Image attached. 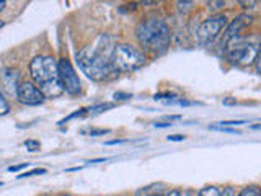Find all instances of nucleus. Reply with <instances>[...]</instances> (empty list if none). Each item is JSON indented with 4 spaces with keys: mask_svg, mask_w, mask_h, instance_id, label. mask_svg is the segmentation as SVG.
<instances>
[{
    "mask_svg": "<svg viewBox=\"0 0 261 196\" xmlns=\"http://www.w3.org/2000/svg\"><path fill=\"white\" fill-rule=\"evenodd\" d=\"M113 38L108 35H101L93 44H88L77 53V64L79 69L85 74L88 79L95 82L108 80L114 76L111 57L114 51Z\"/></svg>",
    "mask_w": 261,
    "mask_h": 196,
    "instance_id": "f257e3e1",
    "label": "nucleus"
},
{
    "mask_svg": "<svg viewBox=\"0 0 261 196\" xmlns=\"http://www.w3.org/2000/svg\"><path fill=\"white\" fill-rule=\"evenodd\" d=\"M30 74L44 96H59L64 88L59 80V67L53 56H38L30 62Z\"/></svg>",
    "mask_w": 261,
    "mask_h": 196,
    "instance_id": "f03ea898",
    "label": "nucleus"
},
{
    "mask_svg": "<svg viewBox=\"0 0 261 196\" xmlns=\"http://www.w3.org/2000/svg\"><path fill=\"white\" fill-rule=\"evenodd\" d=\"M136 36L145 49L163 53L170 46V28L162 18H147L139 23Z\"/></svg>",
    "mask_w": 261,
    "mask_h": 196,
    "instance_id": "7ed1b4c3",
    "label": "nucleus"
},
{
    "mask_svg": "<svg viewBox=\"0 0 261 196\" xmlns=\"http://www.w3.org/2000/svg\"><path fill=\"white\" fill-rule=\"evenodd\" d=\"M144 62H145V54L136 46L127 43H121L114 46L113 57H111V65L114 74L134 72L137 69H141Z\"/></svg>",
    "mask_w": 261,
    "mask_h": 196,
    "instance_id": "20e7f679",
    "label": "nucleus"
},
{
    "mask_svg": "<svg viewBox=\"0 0 261 196\" xmlns=\"http://www.w3.org/2000/svg\"><path fill=\"white\" fill-rule=\"evenodd\" d=\"M225 27H227V18L224 15H214V16H211V18L204 20L198 28L199 44L206 47L211 46Z\"/></svg>",
    "mask_w": 261,
    "mask_h": 196,
    "instance_id": "39448f33",
    "label": "nucleus"
},
{
    "mask_svg": "<svg viewBox=\"0 0 261 196\" xmlns=\"http://www.w3.org/2000/svg\"><path fill=\"white\" fill-rule=\"evenodd\" d=\"M258 49L255 44L233 41L227 46V59L235 65H250L256 61Z\"/></svg>",
    "mask_w": 261,
    "mask_h": 196,
    "instance_id": "423d86ee",
    "label": "nucleus"
},
{
    "mask_svg": "<svg viewBox=\"0 0 261 196\" xmlns=\"http://www.w3.org/2000/svg\"><path fill=\"white\" fill-rule=\"evenodd\" d=\"M57 67H59V80L64 92H67L69 95H79L82 92V84L70 61L64 57V59L57 62Z\"/></svg>",
    "mask_w": 261,
    "mask_h": 196,
    "instance_id": "0eeeda50",
    "label": "nucleus"
},
{
    "mask_svg": "<svg viewBox=\"0 0 261 196\" xmlns=\"http://www.w3.org/2000/svg\"><path fill=\"white\" fill-rule=\"evenodd\" d=\"M16 100L27 106H38L44 103L46 96L39 90V87L31 84V82H20L18 90H16Z\"/></svg>",
    "mask_w": 261,
    "mask_h": 196,
    "instance_id": "6e6552de",
    "label": "nucleus"
},
{
    "mask_svg": "<svg viewBox=\"0 0 261 196\" xmlns=\"http://www.w3.org/2000/svg\"><path fill=\"white\" fill-rule=\"evenodd\" d=\"M250 21H251V16L247 13H242V15L237 16L235 20H232L230 23H228L225 31H224V35H222V39H220V47L227 49V46L230 43H233V41L237 39V36H239V33L247 27V24H250Z\"/></svg>",
    "mask_w": 261,
    "mask_h": 196,
    "instance_id": "1a4fd4ad",
    "label": "nucleus"
},
{
    "mask_svg": "<svg viewBox=\"0 0 261 196\" xmlns=\"http://www.w3.org/2000/svg\"><path fill=\"white\" fill-rule=\"evenodd\" d=\"M0 84H2L4 87L10 88L13 85L15 90H18V74H16V70H4L2 76H0ZM12 92V88H10Z\"/></svg>",
    "mask_w": 261,
    "mask_h": 196,
    "instance_id": "9d476101",
    "label": "nucleus"
},
{
    "mask_svg": "<svg viewBox=\"0 0 261 196\" xmlns=\"http://www.w3.org/2000/svg\"><path fill=\"white\" fill-rule=\"evenodd\" d=\"M196 196H220V190L217 186H206L202 188V190H199L198 193H196Z\"/></svg>",
    "mask_w": 261,
    "mask_h": 196,
    "instance_id": "9b49d317",
    "label": "nucleus"
},
{
    "mask_svg": "<svg viewBox=\"0 0 261 196\" xmlns=\"http://www.w3.org/2000/svg\"><path fill=\"white\" fill-rule=\"evenodd\" d=\"M261 190H259V186L256 185H250L247 188H243V190L239 193V196H259Z\"/></svg>",
    "mask_w": 261,
    "mask_h": 196,
    "instance_id": "f8f14e48",
    "label": "nucleus"
},
{
    "mask_svg": "<svg viewBox=\"0 0 261 196\" xmlns=\"http://www.w3.org/2000/svg\"><path fill=\"white\" fill-rule=\"evenodd\" d=\"M8 111H10V105H8V102L5 100L2 88H0V116H4V114H7Z\"/></svg>",
    "mask_w": 261,
    "mask_h": 196,
    "instance_id": "ddd939ff",
    "label": "nucleus"
},
{
    "mask_svg": "<svg viewBox=\"0 0 261 196\" xmlns=\"http://www.w3.org/2000/svg\"><path fill=\"white\" fill-rule=\"evenodd\" d=\"M46 174V168H33L30 172H23L16 178H27V177H33V175H44Z\"/></svg>",
    "mask_w": 261,
    "mask_h": 196,
    "instance_id": "4468645a",
    "label": "nucleus"
},
{
    "mask_svg": "<svg viewBox=\"0 0 261 196\" xmlns=\"http://www.w3.org/2000/svg\"><path fill=\"white\" fill-rule=\"evenodd\" d=\"M24 147H27L30 152H36V151H39L41 144H39V141H35V139H28V141H24Z\"/></svg>",
    "mask_w": 261,
    "mask_h": 196,
    "instance_id": "2eb2a0df",
    "label": "nucleus"
},
{
    "mask_svg": "<svg viewBox=\"0 0 261 196\" xmlns=\"http://www.w3.org/2000/svg\"><path fill=\"white\" fill-rule=\"evenodd\" d=\"M87 110L85 108H82V110H77L75 113H72V114H69V116L67 118H64V119H61L59 121V125H65V122H67V121H70V119H73V118H77V116H82V114H84Z\"/></svg>",
    "mask_w": 261,
    "mask_h": 196,
    "instance_id": "dca6fc26",
    "label": "nucleus"
},
{
    "mask_svg": "<svg viewBox=\"0 0 261 196\" xmlns=\"http://www.w3.org/2000/svg\"><path fill=\"white\" fill-rule=\"evenodd\" d=\"M108 133H110V129H90L87 134L95 137V136H105V134H108Z\"/></svg>",
    "mask_w": 261,
    "mask_h": 196,
    "instance_id": "f3484780",
    "label": "nucleus"
},
{
    "mask_svg": "<svg viewBox=\"0 0 261 196\" xmlns=\"http://www.w3.org/2000/svg\"><path fill=\"white\" fill-rule=\"evenodd\" d=\"M108 108H113L111 103H105V105H98V106H93V108H90V111L92 113H100L103 110H108Z\"/></svg>",
    "mask_w": 261,
    "mask_h": 196,
    "instance_id": "a211bd4d",
    "label": "nucleus"
},
{
    "mask_svg": "<svg viewBox=\"0 0 261 196\" xmlns=\"http://www.w3.org/2000/svg\"><path fill=\"white\" fill-rule=\"evenodd\" d=\"M220 128H233V126H239V125H243V121H222L219 122Z\"/></svg>",
    "mask_w": 261,
    "mask_h": 196,
    "instance_id": "6ab92c4d",
    "label": "nucleus"
},
{
    "mask_svg": "<svg viewBox=\"0 0 261 196\" xmlns=\"http://www.w3.org/2000/svg\"><path fill=\"white\" fill-rule=\"evenodd\" d=\"M30 163H18V165H10L8 167V172H20L23 168H27Z\"/></svg>",
    "mask_w": 261,
    "mask_h": 196,
    "instance_id": "aec40b11",
    "label": "nucleus"
},
{
    "mask_svg": "<svg viewBox=\"0 0 261 196\" xmlns=\"http://www.w3.org/2000/svg\"><path fill=\"white\" fill-rule=\"evenodd\" d=\"M220 196H235V190L232 186H227V188H224L222 191H220Z\"/></svg>",
    "mask_w": 261,
    "mask_h": 196,
    "instance_id": "412c9836",
    "label": "nucleus"
},
{
    "mask_svg": "<svg viewBox=\"0 0 261 196\" xmlns=\"http://www.w3.org/2000/svg\"><path fill=\"white\" fill-rule=\"evenodd\" d=\"M127 98H133V95H129V93H121V92H116V93H114V100H127Z\"/></svg>",
    "mask_w": 261,
    "mask_h": 196,
    "instance_id": "4be33fe9",
    "label": "nucleus"
},
{
    "mask_svg": "<svg viewBox=\"0 0 261 196\" xmlns=\"http://www.w3.org/2000/svg\"><path fill=\"white\" fill-rule=\"evenodd\" d=\"M185 136H181V134H171V136H168V141H173V142H179V141H185Z\"/></svg>",
    "mask_w": 261,
    "mask_h": 196,
    "instance_id": "5701e85b",
    "label": "nucleus"
},
{
    "mask_svg": "<svg viewBox=\"0 0 261 196\" xmlns=\"http://www.w3.org/2000/svg\"><path fill=\"white\" fill-rule=\"evenodd\" d=\"M256 70L261 74V49H259V51H258V56H256Z\"/></svg>",
    "mask_w": 261,
    "mask_h": 196,
    "instance_id": "b1692460",
    "label": "nucleus"
},
{
    "mask_svg": "<svg viewBox=\"0 0 261 196\" xmlns=\"http://www.w3.org/2000/svg\"><path fill=\"white\" fill-rule=\"evenodd\" d=\"M165 196H181V191H179V190H171Z\"/></svg>",
    "mask_w": 261,
    "mask_h": 196,
    "instance_id": "393cba45",
    "label": "nucleus"
},
{
    "mask_svg": "<svg viewBox=\"0 0 261 196\" xmlns=\"http://www.w3.org/2000/svg\"><path fill=\"white\" fill-rule=\"evenodd\" d=\"M5 5H7V2H5V0H0V12L4 10V8H5Z\"/></svg>",
    "mask_w": 261,
    "mask_h": 196,
    "instance_id": "a878e982",
    "label": "nucleus"
},
{
    "mask_svg": "<svg viewBox=\"0 0 261 196\" xmlns=\"http://www.w3.org/2000/svg\"><path fill=\"white\" fill-rule=\"evenodd\" d=\"M181 196H196V194H193L191 191H185V193H181Z\"/></svg>",
    "mask_w": 261,
    "mask_h": 196,
    "instance_id": "bb28decb",
    "label": "nucleus"
},
{
    "mask_svg": "<svg viewBox=\"0 0 261 196\" xmlns=\"http://www.w3.org/2000/svg\"><path fill=\"white\" fill-rule=\"evenodd\" d=\"M240 5H255V2H240Z\"/></svg>",
    "mask_w": 261,
    "mask_h": 196,
    "instance_id": "cd10ccee",
    "label": "nucleus"
},
{
    "mask_svg": "<svg viewBox=\"0 0 261 196\" xmlns=\"http://www.w3.org/2000/svg\"><path fill=\"white\" fill-rule=\"evenodd\" d=\"M251 129H261V125H251Z\"/></svg>",
    "mask_w": 261,
    "mask_h": 196,
    "instance_id": "c85d7f7f",
    "label": "nucleus"
},
{
    "mask_svg": "<svg viewBox=\"0 0 261 196\" xmlns=\"http://www.w3.org/2000/svg\"><path fill=\"white\" fill-rule=\"evenodd\" d=\"M4 24H5V23H4L2 20H0V28H2V27H4Z\"/></svg>",
    "mask_w": 261,
    "mask_h": 196,
    "instance_id": "c756f323",
    "label": "nucleus"
},
{
    "mask_svg": "<svg viewBox=\"0 0 261 196\" xmlns=\"http://www.w3.org/2000/svg\"><path fill=\"white\" fill-rule=\"evenodd\" d=\"M150 196H162V194H160V193H159V194H157V193H155V194H150Z\"/></svg>",
    "mask_w": 261,
    "mask_h": 196,
    "instance_id": "7c9ffc66",
    "label": "nucleus"
},
{
    "mask_svg": "<svg viewBox=\"0 0 261 196\" xmlns=\"http://www.w3.org/2000/svg\"><path fill=\"white\" fill-rule=\"evenodd\" d=\"M61 196H70V194H61Z\"/></svg>",
    "mask_w": 261,
    "mask_h": 196,
    "instance_id": "2f4dec72",
    "label": "nucleus"
},
{
    "mask_svg": "<svg viewBox=\"0 0 261 196\" xmlns=\"http://www.w3.org/2000/svg\"><path fill=\"white\" fill-rule=\"evenodd\" d=\"M2 185H4V183H2V182H0V186H2Z\"/></svg>",
    "mask_w": 261,
    "mask_h": 196,
    "instance_id": "473e14b6",
    "label": "nucleus"
},
{
    "mask_svg": "<svg viewBox=\"0 0 261 196\" xmlns=\"http://www.w3.org/2000/svg\"><path fill=\"white\" fill-rule=\"evenodd\" d=\"M43 196H47V194H43Z\"/></svg>",
    "mask_w": 261,
    "mask_h": 196,
    "instance_id": "72a5a7b5",
    "label": "nucleus"
},
{
    "mask_svg": "<svg viewBox=\"0 0 261 196\" xmlns=\"http://www.w3.org/2000/svg\"><path fill=\"white\" fill-rule=\"evenodd\" d=\"M259 196H261V193H259Z\"/></svg>",
    "mask_w": 261,
    "mask_h": 196,
    "instance_id": "f704fd0d",
    "label": "nucleus"
}]
</instances>
